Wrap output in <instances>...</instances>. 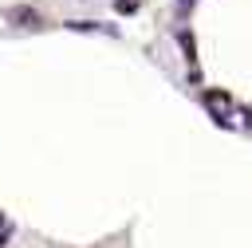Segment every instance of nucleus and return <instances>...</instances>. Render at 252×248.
Masks as SVG:
<instances>
[{
    "instance_id": "nucleus-2",
    "label": "nucleus",
    "mask_w": 252,
    "mask_h": 248,
    "mask_svg": "<svg viewBox=\"0 0 252 248\" xmlns=\"http://www.w3.org/2000/svg\"><path fill=\"white\" fill-rule=\"evenodd\" d=\"M71 31H102V35H118L114 24H98V20H67Z\"/></svg>"
},
{
    "instance_id": "nucleus-3",
    "label": "nucleus",
    "mask_w": 252,
    "mask_h": 248,
    "mask_svg": "<svg viewBox=\"0 0 252 248\" xmlns=\"http://www.w3.org/2000/svg\"><path fill=\"white\" fill-rule=\"evenodd\" d=\"M177 43H181V51H185V59H189V63H197V43H193V35H189L185 28L177 31Z\"/></svg>"
},
{
    "instance_id": "nucleus-5",
    "label": "nucleus",
    "mask_w": 252,
    "mask_h": 248,
    "mask_svg": "<svg viewBox=\"0 0 252 248\" xmlns=\"http://www.w3.org/2000/svg\"><path fill=\"white\" fill-rule=\"evenodd\" d=\"M185 8H193V0H177V12H185Z\"/></svg>"
},
{
    "instance_id": "nucleus-4",
    "label": "nucleus",
    "mask_w": 252,
    "mask_h": 248,
    "mask_svg": "<svg viewBox=\"0 0 252 248\" xmlns=\"http://www.w3.org/2000/svg\"><path fill=\"white\" fill-rule=\"evenodd\" d=\"M114 8H118V12H134V8H138V0H118Z\"/></svg>"
},
{
    "instance_id": "nucleus-1",
    "label": "nucleus",
    "mask_w": 252,
    "mask_h": 248,
    "mask_svg": "<svg viewBox=\"0 0 252 248\" xmlns=\"http://www.w3.org/2000/svg\"><path fill=\"white\" fill-rule=\"evenodd\" d=\"M4 20H8V24H16V28H39V12L24 8V4L8 8V12H4Z\"/></svg>"
}]
</instances>
